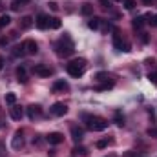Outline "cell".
Instances as JSON below:
<instances>
[{
    "label": "cell",
    "mask_w": 157,
    "mask_h": 157,
    "mask_svg": "<svg viewBox=\"0 0 157 157\" xmlns=\"http://www.w3.org/2000/svg\"><path fill=\"white\" fill-rule=\"evenodd\" d=\"M49 112H51L53 115H57V117H64V115L68 113V106H66L64 102H55V104L49 108Z\"/></svg>",
    "instance_id": "277c9868"
},
{
    "label": "cell",
    "mask_w": 157,
    "mask_h": 157,
    "mask_svg": "<svg viewBox=\"0 0 157 157\" xmlns=\"http://www.w3.org/2000/svg\"><path fill=\"white\" fill-rule=\"evenodd\" d=\"M143 2H144V4H152V0H143Z\"/></svg>",
    "instance_id": "74e56055"
},
{
    "label": "cell",
    "mask_w": 157,
    "mask_h": 157,
    "mask_svg": "<svg viewBox=\"0 0 157 157\" xmlns=\"http://www.w3.org/2000/svg\"><path fill=\"white\" fill-rule=\"evenodd\" d=\"M55 49H57V55L60 57H70L75 49H73V42L70 40V37H64L55 44Z\"/></svg>",
    "instance_id": "3957f363"
},
{
    "label": "cell",
    "mask_w": 157,
    "mask_h": 157,
    "mask_svg": "<svg viewBox=\"0 0 157 157\" xmlns=\"http://www.w3.org/2000/svg\"><path fill=\"white\" fill-rule=\"evenodd\" d=\"M124 7L126 9H133L135 7V0H124Z\"/></svg>",
    "instance_id": "f546056e"
},
{
    "label": "cell",
    "mask_w": 157,
    "mask_h": 157,
    "mask_svg": "<svg viewBox=\"0 0 157 157\" xmlns=\"http://www.w3.org/2000/svg\"><path fill=\"white\" fill-rule=\"evenodd\" d=\"M110 88H113V82H104V84L97 86V90H110Z\"/></svg>",
    "instance_id": "f1b7e54d"
},
{
    "label": "cell",
    "mask_w": 157,
    "mask_h": 157,
    "mask_svg": "<svg viewBox=\"0 0 157 157\" xmlns=\"http://www.w3.org/2000/svg\"><path fill=\"white\" fill-rule=\"evenodd\" d=\"M18 7H20V6H18V2H17V0H15V2H13V4H11V9H13V11H17V9H18Z\"/></svg>",
    "instance_id": "836d02e7"
},
{
    "label": "cell",
    "mask_w": 157,
    "mask_h": 157,
    "mask_svg": "<svg viewBox=\"0 0 157 157\" xmlns=\"http://www.w3.org/2000/svg\"><path fill=\"white\" fill-rule=\"evenodd\" d=\"M73 154H75V155H86L88 150H86L84 146H75V148H73Z\"/></svg>",
    "instance_id": "603a6c76"
},
{
    "label": "cell",
    "mask_w": 157,
    "mask_h": 157,
    "mask_svg": "<svg viewBox=\"0 0 157 157\" xmlns=\"http://www.w3.org/2000/svg\"><path fill=\"white\" fill-rule=\"evenodd\" d=\"M24 53H26V51H24V46H17V48H15V51H13V55H15V57H22Z\"/></svg>",
    "instance_id": "d4e9b609"
},
{
    "label": "cell",
    "mask_w": 157,
    "mask_h": 157,
    "mask_svg": "<svg viewBox=\"0 0 157 157\" xmlns=\"http://www.w3.org/2000/svg\"><path fill=\"white\" fill-rule=\"evenodd\" d=\"M71 139H73L75 143H80V141L84 139V130L78 128V126H71Z\"/></svg>",
    "instance_id": "30bf717a"
},
{
    "label": "cell",
    "mask_w": 157,
    "mask_h": 157,
    "mask_svg": "<svg viewBox=\"0 0 157 157\" xmlns=\"http://www.w3.org/2000/svg\"><path fill=\"white\" fill-rule=\"evenodd\" d=\"M95 78H97V80H108L110 75H108V73H104V71H99V73L95 75Z\"/></svg>",
    "instance_id": "4316f807"
},
{
    "label": "cell",
    "mask_w": 157,
    "mask_h": 157,
    "mask_svg": "<svg viewBox=\"0 0 157 157\" xmlns=\"http://www.w3.org/2000/svg\"><path fill=\"white\" fill-rule=\"evenodd\" d=\"M115 2H124V0H115Z\"/></svg>",
    "instance_id": "f35d334b"
},
{
    "label": "cell",
    "mask_w": 157,
    "mask_h": 157,
    "mask_svg": "<svg viewBox=\"0 0 157 157\" xmlns=\"http://www.w3.org/2000/svg\"><path fill=\"white\" fill-rule=\"evenodd\" d=\"M70 86H68V82L66 80H57L55 84H53V91H64V90H68Z\"/></svg>",
    "instance_id": "9a60e30c"
},
{
    "label": "cell",
    "mask_w": 157,
    "mask_h": 157,
    "mask_svg": "<svg viewBox=\"0 0 157 157\" xmlns=\"http://www.w3.org/2000/svg\"><path fill=\"white\" fill-rule=\"evenodd\" d=\"M104 146H106V141H99L97 143V148H104Z\"/></svg>",
    "instance_id": "e575fe53"
},
{
    "label": "cell",
    "mask_w": 157,
    "mask_h": 157,
    "mask_svg": "<svg viewBox=\"0 0 157 157\" xmlns=\"http://www.w3.org/2000/svg\"><path fill=\"white\" fill-rule=\"evenodd\" d=\"M148 135H154V137H157V128L154 126V128H148Z\"/></svg>",
    "instance_id": "1f68e13d"
},
{
    "label": "cell",
    "mask_w": 157,
    "mask_h": 157,
    "mask_svg": "<svg viewBox=\"0 0 157 157\" xmlns=\"http://www.w3.org/2000/svg\"><path fill=\"white\" fill-rule=\"evenodd\" d=\"M6 102H7L9 106H13V104L17 102V95H15V93H6Z\"/></svg>",
    "instance_id": "44dd1931"
},
{
    "label": "cell",
    "mask_w": 157,
    "mask_h": 157,
    "mask_svg": "<svg viewBox=\"0 0 157 157\" xmlns=\"http://www.w3.org/2000/svg\"><path fill=\"white\" fill-rule=\"evenodd\" d=\"M132 24H133L135 29H143V26H144V17H135Z\"/></svg>",
    "instance_id": "ac0fdd59"
},
{
    "label": "cell",
    "mask_w": 157,
    "mask_h": 157,
    "mask_svg": "<svg viewBox=\"0 0 157 157\" xmlns=\"http://www.w3.org/2000/svg\"><path fill=\"white\" fill-rule=\"evenodd\" d=\"M9 22H11V17L9 15H0V28L9 26Z\"/></svg>",
    "instance_id": "ffe728a7"
},
{
    "label": "cell",
    "mask_w": 157,
    "mask_h": 157,
    "mask_svg": "<svg viewBox=\"0 0 157 157\" xmlns=\"http://www.w3.org/2000/svg\"><path fill=\"white\" fill-rule=\"evenodd\" d=\"M84 70H86V60H84V59H73L70 64H66V71L75 78L82 77Z\"/></svg>",
    "instance_id": "7a4b0ae2"
},
{
    "label": "cell",
    "mask_w": 157,
    "mask_h": 157,
    "mask_svg": "<svg viewBox=\"0 0 157 157\" xmlns=\"http://www.w3.org/2000/svg\"><path fill=\"white\" fill-rule=\"evenodd\" d=\"M33 73L39 75V77H49L53 71H51V68H48L46 64H35V66H33Z\"/></svg>",
    "instance_id": "5b68a950"
},
{
    "label": "cell",
    "mask_w": 157,
    "mask_h": 157,
    "mask_svg": "<svg viewBox=\"0 0 157 157\" xmlns=\"http://www.w3.org/2000/svg\"><path fill=\"white\" fill-rule=\"evenodd\" d=\"M49 28L51 29H59L60 28V20L59 18H49Z\"/></svg>",
    "instance_id": "cb8c5ba5"
},
{
    "label": "cell",
    "mask_w": 157,
    "mask_h": 157,
    "mask_svg": "<svg viewBox=\"0 0 157 157\" xmlns=\"http://www.w3.org/2000/svg\"><path fill=\"white\" fill-rule=\"evenodd\" d=\"M99 2H101L102 7H110V6H112V0H99Z\"/></svg>",
    "instance_id": "4dcf8cb0"
},
{
    "label": "cell",
    "mask_w": 157,
    "mask_h": 157,
    "mask_svg": "<svg viewBox=\"0 0 157 157\" xmlns=\"http://www.w3.org/2000/svg\"><path fill=\"white\" fill-rule=\"evenodd\" d=\"M148 78H150L152 84H155L157 86V71H150V73H148Z\"/></svg>",
    "instance_id": "83f0119b"
},
{
    "label": "cell",
    "mask_w": 157,
    "mask_h": 157,
    "mask_svg": "<svg viewBox=\"0 0 157 157\" xmlns=\"http://www.w3.org/2000/svg\"><path fill=\"white\" fill-rule=\"evenodd\" d=\"M80 13H82L84 17H90V15H93V6H91V4H82V7H80Z\"/></svg>",
    "instance_id": "e0dca14e"
},
{
    "label": "cell",
    "mask_w": 157,
    "mask_h": 157,
    "mask_svg": "<svg viewBox=\"0 0 157 157\" xmlns=\"http://www.w3.org/2000/svg\"><path fill=\"white\" fill-rule=\"evenodd\" d=\"M124 44H126V42L121 39V35L115 31V33H113V48H115L117 51H124Z\"/></svg>",
    "instance_id": "4fadbf2b"
},
{
    "label": "cell",
    "mask_w": 157,
    "mask_h": 157,
    "mask_svg": "<svg viewBox=\"0 0 157 157\" xmlns=\"http://www.w3.org/2000/svg\"><path fill=\"white\" fill-rule=\"evenodd\" d=\"M2 68H4V59L0 57V70H2Z\"/></svg>",
    "instance_id": "d590c367"
},
{
    "label": "cell",
    "mask_w": 157,
    "mask_h": 157,
    "mask_svg": "<svg viewBox=\"0 0 157 157\" xmlns=\"http://www.w3.org/2000/svg\"><path fill=\"white\" fill-rule=\"evenodd\" d=\"M144 18H148V22H150L152 26H157V15H152V13H148Z\"/></svg>",
    "instance_id": "484cf974"
},
{
    "label": "cell",
    "mask_w": 157,
    "mask_h": 157,
    "mask_svg": "<svg viewBox=\"0 0 157 157\" xmlns=\"http://www.w3.org/2000/svg\"><path fill=\"white\" fill-rule=\"evenodd\" d=\"M37 28H40V29H48L49 28V17L48 15H44V13H40L39 17H37Z\"/></svg>",
    "instance_id": "9c48e42d"
},
{
    "label": "cell",
    "mask_w": 157,
    "mask_h": 157,
    "mask_svg": "<svg viewBox=\"0 0 157 157\" xmlns=\"http://www.w3.org/2000/svg\"><path fill=\"white\" fill-rule=\"evenodd\" d=\"M11 146H13L15 150H18V148L22 146V130H18V132L15 133V137H13V141H11Z\"/></svg>",
    "instance_id": "5bb4252c"
},
{
    "label": "cell",
    "mask_w": 157,
    "mask_h": 157,
    "mask_svg": "<svg viewBox=\"0 0 157 157\" xmlns=\"http://www.w3.org/2000/svg\"><path fill=\"white\" fill-rule=\"evenodd\" d=\"M115 124L117 126H124V115L121 112H115Z\"/></svg>",
    "instance_id": "7402d4cb"
},
{
    "label": "cell",
    "mask_w": 157,
    "mask_h": 157,
    "mask_svg": "<svg viewBox=\"0 0 157 157\" xmlns=\"http://www.w3.org/2000/svg\"><path fill=\"white\" fill-rule=\"evenodd\" d=\"M82 121H86V126L93 132H104L108 128V121L102 117H97V115H88V113H82L80 115Z\"/></svg>",
    "instance_id": "6da1fadb"
},
{
    "label": "cell",
    "mask_w": 157,
    "mask_h": 157,
    "mask_svg": "<svg viewBox=\"0 0 157 157\" xmlns=\"http://www.w3.org/2000/svg\"><path fill=\"white\" fill-rule=\"evenodd\" d=\"M17 2H18V4H28L29 0H17Z\"/></svg>",
    "instance_id": "8d00e7d4"
},
{
    "label": "cell",
    "mask_w": 157,
    "mask_h": 157,
    "mask_svg": "<svg viewBox=\"0 0 157 157\" xmlns=\"http://www.w3.org/2000/svg\"><path fill=\"white\" fill-rule=\"evenodd\" d=\"M33 26H35L33 17H22V18H20V28H22V29H31Z\"/></svg>",
    "instance_id": "7c38bea8"
},
{
    "label": "cell",
    "mask_w": 157,
    "mask_h": 157,
    "mask_svg": "<svg viewBox=\"0 0 157 157\" xmlns=\"http://www.w3.org/2000/svg\"><path fill=\"white\" fill-rule=\"evenodd\" d=\"M22 46H24V51H26L28 55H37V53H39V44H37L35 40H26Z\"/></svg>",
    "instance_id": "8992f818"
},
{
    "label": "cell",
    "mask_w": 157,
    "mask_h": 157,
    "mask_svg": "<svg viewBox=\"0 0 157 157\" xmlns=\"http://www.w3.org/2000/svg\"><path fill=\"white\" fill-rule=\"evenodd\" d=\"M9 113H11V119H15V121H20V119L24 117L22 108H20V106H15V104L9 108Z\"/></svg>",
    "instance_id": "8fae6325"
},
{
    "label": "cell",
    "mask_w": 157,
    "mask_h": 157,
    "mask_svg": "<svg viewBox=\"0 0 157 157\" xmlns=\"http://www.w3.org/2000/svg\"><path fill=\"white\" fill-rule=\"evenodd\" d=\"M46 141H48L49 144H60V143L64 141V135H62V133H59V132H51V133H48Z\"/></svg>",
    "instance_id": "52a82bcc"
},
{
    "label": "cell",
    "mask_w": 157,
    "mask_h": 157,
    "mask_svg": "<svg viewBox=\"0 0 157 157\" xmlns=\"http://www.w3.org/2000/svg\"><path fill=\"white\" fill-rule=\"evenodd\" d=\"M17 77H18V82H28L26 68H24V66H18V68H17Z\"/></svg>",
    "instance_id": "2e32d148"
},
{
    "label": "cell",
    "mask_w": 157,
    "mask_h": 157,
    "mask_svg": "<svg viewBox=\"0 0 157 157\" xmlns=\"http://www.w3.org/2000/svg\"><path fill=\"white\" fill-rule=\"evenodd\" d=\"M99 26H101V18H91L88 22V28L90 29H99Z\"/></svg>",
    "instance_id": "d6986e66"
},
{
    "label": "cell",
    "mask_w": 157,
    "mask_h": 157,
    "mask_svg": "<svg viewBox=\"0 0 157 157\" xmlns=\"http://www.w3.org/2000/svg\"><path fill=\"white\" fill-rule=\"evenodd\" d=\"M49 7H51V11H59V4L57 2H49Z\"/></svg>",
    "instance_id": "d6a6232c"
},
{
    "label": "cell",
    "mask_w": 157,
    "mask_h": 157,
    "mask_svg": "<svg viewBox=\"0 0 157 157\" xmlns=\"http://www.w3.org/2000/svg\"><path fill=\"white\" fill-rule=\"evenodd\" d=\"M42 115V108H40L39 104H31V106H28V117L31 119H37V117H40Z\"/></svg>",
    "instance_id": "ba28073f"
}]
</instances>
